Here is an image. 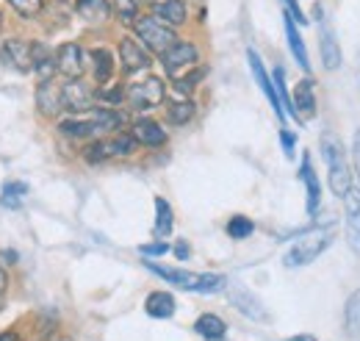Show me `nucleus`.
<instances>
[{"mask_svg": "<svg viewBox=\"0 0 360 341\" xmlns=\"http://www.w3.org/2000/svg\"><path fill=\"white\" fill-rule=\"evenodd\" d=\"M37 108H39V114H45V117L61 114V108H64V103H61V89L53 84V78L39 81V89H37Z\"/></svg>", "mask_w": 360, "mask_h": 341, "instance_id": "nucleus-18", "label": "nucleus"}, {"mask_svg": "<svg viewBox=\"0 0 360 341\" xmlns=\"http://www.w3.org/2000/svg\"><path fill=\"white\" fill-rule=\"evenodd\" d=\"M283 23H285V39H288V47H291V56L297 58V64H300L305 73H311V56H308V47L302 42L300 31H297V23H294L288 14H283Z\"/></svg>", "mask_w": 360, "mask_h": 341, "instance_id": "nucleus-21", "label": "nucleus"}, {"mask_svg": "<svg viewBox=\"0 0 360 341\" xmlns=\"http://www.w3.org/2000/svg\"><path fill=\"white\" fill-rule=\"evenodd\" d=\"M344 206H347V239L360 256V189L352 186L344 194Z\"/></svg>", "mask_w": 360, "mask_h": 341, "instance_id": "nucleus-16", "label": "nucleus"}, {"mask_svg": "<svg viewBox=\"0 0 360 341\" xmlns=\"http://www.w3.org/2000/svg\"><path fill=\"white\" fill-rule=\"evenodd\" d=\"M0 31H3V14H0Z\"/></svg>", "mask_w": 360, "mask_h": 341, "instance_id": "nucleus-45", "label": "nucleus"}, {"mask_svg": "<svg viewBox=\"0 0 360 341\" xmlns=\"http://www.w3.org/2000/svg\"><path fill=\"white\" fill-rule=\"evenodd\" d=\"M164 94H167L164 81L155 78V75H147L144 81H136V84H131L125 89V100H128V106L136 108V111H147V108L161 106L164 103Z\"/></svg>", "mask_w": 360, "mask_h": 341, "instance_id": "nucleus-7", "label": "nucleus"}, {"mask_svg": "<svg viewBox=\"0 0 360 341\" xmlns=\"http://www.w3.org/2000/svg\"><path fill=\"white\" fill-rule=\"evenodd\" d=\"M91 64H94V78H97V84L111 81V75H114V56H111L105 47L91 50Z\"/></svg>", "mask_w": 360, "mask_h": 341, "instance_id": "nucleus-26", "label": "nucleus"}, {"mask_svg": "<svg viewBox=\"0 0 360 341\" xmlns=\"http://www.w3.org/2000/svg\"><path fill=\"white\" fill-rule=\"evenodd\" d=\"M141 253H144V256H164V253H169V244H164V242L141 244Z\"/></svg>", "mask_w": 360, "mask_h": 341, "instance_id": "nucleus-37", "label": "nucleus"}, {"mask_svg": "<svg viewBox=\"0 0 360 341\" xmlns=\"http://www.w3.org/2000/svg\"><path fill=\"white\" fill-rule=\"evenodd\" d=\"M75 14L89 25H103L111 17V0H75Z\"/></svg>", "mask_w": 360, "mask_h": 341, "instance_id": "nucleus-19", "label": "nucleus"}, {"mask_svg": "<svg viewBox=\"0 0 360 341\" xmlns=\"http://www.w3.org/2000/svg\"><path fill=\"white\" fill-rule=\"evenodd\" d=\"M252 233H255V222L250 216H241V213L230 216V222H227V236L230 239H247Z\"/></svg>", "mask_w": 360, "mask_h": 341, "instance_id": "nucleus-31", "label": "nucleus"}, {"mask_svg": "<svg viewBox=\"0 0 360 341\" xmlns=\"http://www.w3.org/2000/svg\"><path fill=\"white\" fill-rule=\"evenodd\" d=\"M136 150V139L131 133H114V136H100L84 150L86 161H108V159H125Z\"/></svg>", "mask_w": 360, "mask_h": 341, "instance_id": "nucleus-6", "label": "nucleus"}, {"mask_svg": "<svg viewBox=\"0 0 360 341\" xmlns=\"http://www.w3.org/2000/svg\"><path fill=\"white\" fill-rule=\"evenodd\" d=\"M197 58H200V53H197L194 42H183V39H178L167 53H161V64H164L167 75H172V78H180V73L191 70L197 64Z\"/></svg>", "mask_w": 360, "mask_h": 341, "instance_id": "nucleus-8", "label": "nucleus"}, {"mask_svg": "<svg viewBox=\"0 0 360 341\" xmlns=\"http://www.w3.org/2000/svg\"><path fill=\"white\" fill-rule=\"evenodd\" d=\"M202 75H205V67L191 70L186 78H175V92H178V94H183V97H186V94H191V92H194V86L202 81Z\"/></svg>", "mask_w": 360, "mask_h": 341, "instance_id": "nucleus-33", "label": "nucleus"}, {"mask_svg": "<svg viewBox=\"0 0 360 341\" xmlns=\"http://www.w3.org/2000/svg\"><path fill=\"white\" fill-rule=\"evenodd\" d=\"M283 6H285V14H288L297 25H305V23H308V17H305V11L300 8V3H297V0H283Z\"/></svg>", "mask_w": 360, "mask_h": 341, "instance_id": "nucleus-36", "label": "nucleus"}, {"mask_svg": "<svg viewBox=\"0 0 360 341\" xmlns=\"http://www.w3.org/2000/svg\"><path fill=\"white\" fill-rule=\"evenodd\" d=\"M175 308H178V302H175V297L169 292H153V294H147V299H144V311L153 319H172L175 316Z\"/></svg>", "mask_w": 360, "mask_h": 341, "instance_id": "nucleus-22", "label": "nucleus"}, {"mask_svg": "<svg viewBox=\"0 0 360 341\" xmlns=\"http://www.w3.org/2000/svg\"><path fill=\"white\" fill-rule=\"evenodd\" d=\"M194 103L191 100H175V103H169V111H167V120L172 123V125H186V123H191L194 120Z\"/></svg>", "mask_w": 360, "mask_h": 341, "instance_id": "nucleus-29", "label": "nucleus"}, {"mask_svg": "<svg viewBox=\"0 0 360 341\" xmlns=\"http://www.w3.org/2000/svg\"><path fill=\"white\" fill-rule=\"evenodd\" d=\"M147 269L158 278H164L167 283L186 289V292H197V294H214L225 286L222 275H208V272H186V269H169L161 264H147Z\"/></svg>", "mask_w": 360, "mask_h": 341, "instance_id": "nucleus-3", "label": "nucleus"}, {"mask_svg": "<svg viewBox=\"0 0 360 341\" xmlns=\"http://www.w3.org/2000/svg\"><path fill=\"white\" fill-rule=\"evenodd\" d=\"M294 142H297V139H294V133H291V130H280V144H283V150H285V156H294Z\"/></svg>", "mask_w": 360, "mask_h": 341, "instance_id": "nucleus-38", "label": "nucleus"}, {"mask_svg": "<svg viewBox=\"0 0 360 341\" xmlns=\"http://www.w3.org/2000/svg\"><path fill=\"white\" fill-rule=\"evenodd\" d=\"M0 61L22 75L34 73V56H31V42L25 39H6L0 44Z\"/></svg>", "mask_w": 360, "mask_h": 341, "instance_id": "nucleus-10", "label": "nucleus"}, {"mask_svg": "<svg viewBox=\"0 0 360 341\" xmlns=\"http://www.w3.org/2000/svg\"><path fill=\"white\" fill-rule=\"evenodd\" d=\"M271 84H274V92H277V97H280V103H283V111L294 117V103H291L288 89H285V70H283V67H277V70H274Z\"/></svg>", "mask_w": 360, "mask_h": 341, "instance_id": "nucleus-32", "label": "nucleus"}, {"mask_svg": "<svg viewBox=\"0 0 360 341\" xmlns=\"http://www.w3.org/2000/svg\"><path fill=\"white\" fill-rule=\"evenodd\" d=\"M300 178L308 189V211L316 213L319 211V203H321V186H319V178H316V170L311 164V156L305 153L302 156V164H300Z\"/></svg>", "mask_w": 360, "mask_h": 341, "instance_id": "nucleus-23", "label": "nucleus"}, {"mask_svg": "<svg viewBox=\"0 0 360 341\" xmlns=\"http://www.w3.org/2000/svg\"><path fill=\"white\" fill-rule=\"evenodd\" d=\"M28 192V186L25 183H8L6 189H3V203L6 206H20V197Z\"/></svg>", "mask_w": 360, "mask_h": 341, "instance_id": "nucleus-35", "label": "nucleus"}, {"mask_svg": "<svg viewBox=\"0 0 360 341\" xmlns=\"http://www.w3.org/2000/svg\"><path fill=\"white\" fill-rule=\"evenodd\" d=\"M333 244V233L330 230H324V228H319V230H311V233H305V236H300L288 250H285V256H283V264L288 266V269H300V266H308V264H314L316 258L321 256L327 247Z\"/></svg>", "mask_w": 360, "mask_h": 341, "instance_id": "nucleus-4", "label": "nucleus"}, {"mask_svg": "<svg viewBox=\"0 0 360 341\" xmlns=\"http://www.w3.org/2000/svg\"><path fill=\"white\" fill-rule=\"evenodd\" d=\"M321 156L327 161V180H330V192L335 197H344L352 189V170H349V159L344 150V142L335 133H321Z\"/></svg>", "mask_w": 360, "mask_h": 341, "instance_id": "nucleus-2", "label": "nucleus"}, {"mask_svg": "<svg viewBox=\"0 0 360 341\" xmlns=\"http://www.w3.org/2000/svg\"><path fill=\"white\" fill-rule=\"evenodd\" d=\"M6 286H8V275H6V269L0 266V308H3V299H6Z\"/></svg>", "mask_w": 360, "mask_h": 341, "instance_id": "nucleus-40", "label": "nucleus"}, {"mask_svg": "<svg viewBox=\"0 0 360 341\" xmlns=\"http://www.w3.org/2000/svg\"><path fill=\"white\" fill-rule=\"evenodd\" d=\"M94 100H97V94L81 78H70L67 84L61 86V103L72 114H81V111L94 108Z\"/></svg>", "mask_w": 360, "mask_h": 341, "instance_id": "nucleus-11", "label": "nucleus"}, {"mask_svg": "<svg viewBox=\"0 0 360 341\" xmlns=\"http://www.w3.org/2000/svg\"><path fill=\"white\" fill-rule=\"evenodd\" d=\"M172 225H175L172 206L164 197H155V233L158 236H169L172 233Z\"/></svg>", "mask_w": 360, "mask_h": 341, "instance_id": "nucleus-27", "label": "nucleus"}, {"mask_svg": "<svg viewBox=\"0 0 360 341\" xmlns=\"http://www.w3.org/2000/svg\"><path fill=\"white\" fill-rule=\"evenodd\" d=\"M139 0H111V11L120 17L122 25H134L139 20Z\"/></svg>", "mask_w": 360, "mask_h": 341, "instance_id": "nucleus-30", "label": "nucleus"}, {"mask_svg": "<svg viewBox=\"0 0 360 341\" xmlns=\"http://www.w3.org/2000/svg\"><path fill=\"white\" fill-rule=\"evenodd\" d=\"M86 70V53L78 42H64L56 50V73H61L67 81L81 78Z\"/></svg>", "mask_w": 360, "mask_h": 341, "instance_id": "nucleus-9", "label": "nucleus"}, {"mask_svg": "<svg viewBox=\"0 0 360 341\" xmlns=\"http://www.w3.org/2000/svg\"><path fill=\"white\" fill-rule=\"evenodd\" d=\"M8 6L20 14V17H37L45 8V0H8Z\"/></svg>", "mask_w": 360, "mask_h": 341, "instance_id": "nucleus-34", "label": "nucleus"}, {"mask_svg": "<svg viewBox=\"0 0 360 341\" xmlns=\"http://www.w3.org/2000/svg\"><path fill=\"white\" fill-rule=\"evenodd\" d=\"M120 61H122V70L128 75H134V73H141V70H147L153 64V53L139 39L125 37V39H120Z\"/></svg>", "mask_w": 360, "mask_h": 341, "instance_id": "nucleus-12", "label": "nucleus"}, {"mask_svg": "<svg viewBox=\"0 0 360 341\" xmlns=\"http://www.w3.org/2000/svg\"><path fill=\"white\" fill-rule=\"evenodd\" d=\"M319 50H321V61H324L327 70L341 67V47H338L335 31L327 20H319Z\"/></svg>", "mask_w": 360, "mask_h": 341, "instance_id": "nucleus-14", "label": "nucleus"}, {"mask_svg": "<svg viewBox=\"0 0 360 341\" xmlns=\"http://www.w3.org/2000/svg\"><path fill=\"white\" fill-rule=\"evenodd\" d=\"M188 253H191V250H188V244H186V242H178V244H175V256H178L180 261H186Z\"/></svg>", "mask_w": 360, "mask_h": 341, "instance_id": "nucleus-41", "label": "nucleus"}, {"mask_svg": "<svg viewBox=\"0 0 360 341\" xmlns=\"http://www.w3.org/2000/svg\"><path fill=\"white\" fill-rule=\"evenodd\" d=\"M230 302L244 314V316H250V319H269L266 316V308H264V302L255 297L250 289H244V286H233L230 289Z\"/></svg>", "mask_w": 360, "mask_h": 341, "instance_id": "nucleus-17", "label": "nucleus"}, {"mask_svg": "<svg viewBox=\"0 0 360 341\" xmlns=\"http://www.w3.org/2000/svg\"><path fill=\"white\" fill-rule=\"evenodd\" d=\"M194 333H200L202 339H208V341H219V339H225L227 325H225V319H219L217 314H202V316L194 322Z\"/></svg>", "mask_w": 360, "mask_h": 341, "instance_id": "nucleus-25", "label": "nucleus"}, {"mask_svg": "<svg viewBox=\"0 0 360 341\" xmlns=\"http://www.w3.org/2000/svg\"><path fill=\"white\" fill-rule=\"evenodd\" d=\"M122 125V114L111 108H89L86 117H70L58 123V133L67 139H100L103 133H114Z\"/></svg>", "mask_w": 360, "mask_h": 341, "instance_id": "nucleus-1", "label": "nucleus"}, {"mask_svg": "<svg viewBox=\"0 0 360 341\" xmlns=\"http://www.w3.org/2000/svg\"><path fill=\"white\" fill-rule=\"evenodd\" d=\"M247 61H250V70H252V78H255V84L261 86V92L266 94V100L271 103L274 114L283 120V117H285V111H283V103H280V97H277V92H274V84H271V78L266 75V67H264L261 56H258L255 50H247Z\"/></svg>", "mask_w": 360, "mask_h": 341, "instance_id": "nucleus-13", "label": "nucleus"}, {"mask_svg": "<svg viewBox=\"0 0 360 341\" xmlns=\"http://www.w3.org/2000/svg\"><path fill=\"white\" fill-rule=\"evenodd\" d=\"M150 3H153V6H158V3H164V0H150Z\"/></svg>", "mask_w": 360, "mask_h": 341, "instance_id": "nucleus-44", "label": "nucleus"}, {"mask_svg": "<svg viewBox=\"0 0 360 341\" xmlns=\"http://www.w3.org/2000/svg\"><path fill=\"white\" fill-rule=\"evenodd\" d=\"M131 136L136 139V144H144V147H161L167 144V133L164 128L155 123V120H136Z\"/></svg>", "mask_w": 360, "mask_h": 341, "instance_id": "nucleus-20", "label": "nucleus"}, {"mask_svg": "<svg viewBox=\"0 0 360 341\" xmlns=\"http://www.w3.org/2000/svg\"><path fill=\"white\" fill-rule=\"evenodd\" d=\"M134 31H136V37H139V42L144 44L150 53H155V56L167 53L172 44L178 42L175 28L167 25V23H161L155 14H153V17H139L134 23Z\"/></svg>", "mask_w": 360, "mask_h": 341, "instance_id": "nucleus-5", "label": "nucleus"}, {"mask_svg": "<svg viewBox=\"0 0 360 341\" xmlns=\"http://www.w3.org/2000/svg\"><path fill=\"white\" fill-rule=\"evenodd\" d=\"M155 17L161 23H167V25H172V28H180V25H186L188 11H186L183 0H164V3L155 6Z\"/></svg>", "mask_w": 360, "mask_h": 341, "instance_id": "nucleus-24", "label": "nucleus"}, {"mask_svg": "<svg viewBox=\"0 0 360 341\" xmlns=\"http://www.w3.org/2000/svg\"><path fill=\"white\" fill-rule=\"evenodd\" d=\"M344 322H347V333H349L352 339H360V289L347 299Z\"/></svg>", "mask_w": 360, "mask_h": 341, "instance_id": "nucleus-28", "label": "nucleus"}, {"mask_svg": "<svg viewBox=\"0 0 360 341\" xmlns=\"http://www.w3.org/2000/svg\"><path fill=\"white\" fill-rule=\"evenodd\" d=\"M0 341H14V333H0Z\"/></svg>", "mask_w": 360, "mask_h": 341, "instance_id": "nucleus-43", "label": "nucleus"}, {"mask_svg": "<svg viewBox=\"0 0 360 341\" xmlns=\"http://www.w3.org/2000/svg\"><path fill=\"white\" fill-rule=\"evenodd\" d=\"M288 341H319V339H314V336H308V333H300V336H291Z\"/></svg>", "mask_w": 360, "mask_h": 341, "instance_id": "nucleus-42", "label": "nucleus"}, {"mask_svg": "<svg viewBox=\"0 0 360 341\" xmlns=\"http://www.w3.org/2000/svg\"><path fill=\"white\" fill-rule=\"evenodd\" d=\"M291 103H294V120H300V123H308V120H314L316 117V92H314V84L311 81H300L297 89H294V97H291Z\"/></svg>", "mask_w": 360, "mask_h": 341, "instance_id": "nucleus-15", "label": "nucleus"}, {"mask_svg": "<svg viewBox=\"0 0 360 341\" xmlns=\"http://www.w3.org/2000/svg\"><path fill=\"white\" fill-rule=\"evenodd\" d=\"M352 164H355V175H358L360 180V130L355 133V139H352Z\"/></svg>", "mask_w": 360, "mask_h": 341, "instance_id": "nucleus-39", "label": "nucleus"}]
</instances>
